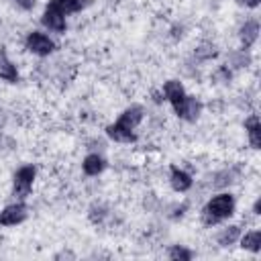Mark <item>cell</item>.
<instances>
[{
  "instance_id": "obj_3",
  "label": "cell",
  "mask_w": 261,
  "mask_h": 261,
  "mask_svg": "<svg viewBox=\"0 0 261 261\" xmlns=\"http://www.w3.org/2000/svg\"><path fill=\"white\" fill-rule=\"evenodd\" d=\"M24 47H27L31 53H35V55L45 57V55L53 53L55 43H53V39H49L45 33H41V31H31V33L27 35V39H24Z\"/></svg>"
},
{
  "instance_id": "obj_14",
  "label": "cell",
  "mask_w": 261,
  "mask_h": 261,
  "mask_svg": "<svg viewBox=\"0 0 261 261\" xmlns=\"http://www.w3.org/2000/svg\"><path fill=\"white\" fill-rule=\"evenodd\" d=\"M106 133H108V137H110V139H114V141H118V143H135V141H137L135 130L124 128V126H120L118 122H114V124L106 126Z\"/></svg>"
},
{
  "instance_id": "obj_7",
  "label": "cell",
  "mask_w": 261,
  "mask_h": 261,
  "mask_svg": "<svg viewBox=\"0 0 261 261\" xmlns=\"http://www.w3.org/2000/svg\"><path fill=\"white\" fill-rule=\"evenodd\" d=\"M163 96H165V98L171 102V106L175 108V106H179V104L184 102L186 90H184L181 82H177V80H167V82L163 84Z\"/></svg>"
},
{
  "instance_id": "obj_15",
  "label": "cell",
  "mask_w": 261,
  "mask_h": 261,
  "mask_svg": "<svg viewBox=\"0 0 261 261\" xmlns=\"http://www.w3.org/2000/svg\"><path fill=\"white\" fill-rule=\"evenodd\" d=\"M259 37V24L257 20H247L243 27H241V41H243V47L249 49L253 47V43L257 41Z\"/></svg>"
},
{
  "instance_id": "obj_22",
  "label": "cell",
  "mask_w": 261,
  "mask_h": 261,
  "mask_svg": "<svg viewBox=\"0 0 261 261\" xmlns=\"http://www.w3.org/2000/svg\"><path fill=\"white\" fill-rule=\"evenodd\" d=\"M230 77H232V71H230L226 65H220V67L212 73V80H214V82H218V84H228V82H230Z\"/></svg>"
},
{
  "instance_id": "obj_5",
  "label": "cell",
  "mask_w": 261,
  "mask_h": 261,
  "mask_svg": "<svg viewBox=\"0 0 261 261\" xmlns=\"http://www.w3.org/2000/svg\"><path fill=\"white\" fill-rule=\"evenodd\" d=\"M173 110H175V114H177L179 118H184V120H188V122H194V120L200 116L202 104H200L194 96H186L184 102H181L179 106H175Z\"/></svg>"
},
{
  "instance_id": "obj_21",
  "label": "cell",
  "mask_w": 261,
  "mask_h": 261,
  "mask_svg": "<svg viewBox=\"0 0 261 261\" xmlns=\"http://www.w3.org/2000/svg\"><path fill=\"white\" fill-rule=\"evenodd\" d=\"M169 259H173V261H190L192 259V251L181 247V245H173L169 249Z\"/></svg>"
},
{
  "instance_id": "obj_6",
  "label": "cell",
  "mask_w": 261,
  "mask_h": 261,
  "mask_svg": "<svg viewBox=\"0 0 261 261\" xmlns=\"http://www.w3.org/2000/svg\"><path fill=\"white\" fill-rule=\"evenodd\" d=\"M88 4H90V0H49L47 8H53L65 16V14H73V12L84 10Z\"/></svg>"
},
{
  "instance_id": "obj_4",
  "label": "cell",
  "mask_w": 261,
  "mask_h": 261,
  "mask_svg": "<svg viewBox=\"0 0 261 261\" xmlns=\"http://www.w3.org/2000/svg\"><path fill=\"white\" fill-rule=\"evenodd\" d=\"M27 218V206L18 200L14 204H8L2 212H0V224L2 226H14L18 222H22Z\"/></svg>"
},
{
  "instance_id": "obj_20",
  "label": "cell",
  "mask_w": 261,
  "mask_h": 261,
  "mask_svg": "<svg viewBox=\"0 0 261 261\" xmlns=\"http://www.w3.org/2000/svg\"><path fill=\"white\" fill-rule=\"evenodd\" d=\"M106 214H108V210H106L104 204H92V206H90V212H88V216H90V220H92L94 224H100V222L106 218Z\"/></svg>"
},
{
  "instance_id": "obj_19",
  "label": "cell",
  "mask_w": 261,
  "mask_h": 261,
  "mask_svg": "<svg viewBox=\"0 0 261 261\" xmlns=\"http://www.w3.org/2000/svg\"><path fill=\"white\" fill-rule=\"evenodd\" d=\"M228 59H230V65H232V67H237V69L247 67V65L251 63V57H249V51H247V49L232 51V53L228 55Z\"/></svg>"
},
{
  "instance_id": "obj_12",
  "label": "cell",
  "mask_w": 261,
  "mask_h": 261,
  "mask_svg": "<svg viewBox=\"0 0 261 261\" xmlns=\"http://www.w3.org/2000/svg\"><path fill=\"white\" fill-rule=\"evenodd\" d=\"M245 128H247V137H249L251 147L253 149H259L261 147V122H259V116L257 114H251L245 120Z\"/></svg>"
},
{
  "instance_id": "obj_13",
  "label": "cell",
  "mask_w": 261,
  "mask_h": 261,
  "mask_svg": "<svg viewBox=\"0 0 261 261\" xmlns=\"http://www.w3.org/2000/svg\"><path fill=\"white\" fill-rule=\"evenodd\" d=\"M104 167H106V161H104V157L98 155V153H90V155H86V159L82 161V169H84L86 175H98V173L104 171Z\"/></svg>"
},
{
  "instance_id": "obj_25",
  "label": "cell",
  "mask_w": 261,
  "mask_h": 261,
  "mask_svg": "<svg viewBox=\"0 0 261 261\" xmlns=\"http://www.w3.org/2000/svg\"><path fill=\"white\" fill-rule=\"evenodd\" d=\"M237 2H239V4H245V6H249V8H255L261 0H237Z\"/></svg>"
},
{
  "instance_id": "obj_18",
  "label": "cell",
  "mask_w": 261,
  "mask_h": 261,
  "mask_svg": "<svg viewBox=\"0 0 261 261\" xmlns=\"http://www.w3.org/2000/svg\"><path fill=\"white\" fill-rule=\"evenodd\" d=\"M194 55H196V59H200V61H208V59H214L216 55H218V51H216V45L214 43H200L198 47H196V51H194Z\"/></svg>"
},
{
  "instance_id": "obj_23",
  "label": "cell",
  "mask_w": 261,
  "mask_h": 261,
  "mask_svg": "<svg viewBox=\"0 0 261 261\" xmlns=\"http://www.w3.org/2000/svg\"><path fill=\"white\" fill-rule=\"evenodd\" d=\"M186 208H188V204H179V206H175L173 208V212L169 214L171 218H181L184 216V212H186Z\"/></svg>"
},
{
  "instance_id": "obj_27",
  "label": "cell",
  "mask_w": 261,
  "mask_h": 261,
  "mask_svg": "<svg viewBox=\"0 0 261 261\" xmlns=\"http://www.w3.org/2000/svg\"><path fill=\"white\" fill-rule=\"evenodd\" d=\"M63 257H73V255H71V253H67V251H65V253H59V255H55V259H63Z\"/></svg>"
},
{
  "instance_id": "obj_1",
  "label": "cell",
  "mask_w": 261,
  "mask_h": 261,
  "mask_svg": "<svg viewBox=\"0 0 261 261\" xmlns=\"http://www.w3.org/2000/svg\"><path fill=\"white\" fill-rule=\"evenodd\" d=\"M232 212H234V196L222 192L208 200V204L202 210V222L206 226H212V224H218L220 220L232 216Z\"/></svg>"
},
{
  "instance_id": "obj_17",
  "label": "cell",
  "mask_w": 261,
  "mask_h": 261,
  "mask_svg": "<svg viewBox=\"0 0 261 261\" xmlns=\"http://www.w3.org/2000/svg\"><path fill=\"white\" fill-rule=\"evenodd\" d=\"M241 247L247 249V251H251V253H259V249H261V232H259V230L247 232V234L241 239Z\"/></svg>"
},
{
  "instance_id": "obj_16",
  "label": "cell",
  "mask_w": 261,
  "mask_h": 261,
  "mask_svg": "<svg viewBox=\"0 0 261 261\" xmlns=\"http://www.w3.org/2000/svg\"><path fill=\"white\" fill-rule=\"evenodd\" d=\"M239 237H241V228L237 224H230V226H226L218 232V245L220 247H230Z\"/></svg>"
},
{
  "instance_id": "obj_26",
  "label": "cell",
  "mask_w": 261,
  "mask_h": 261,
  "mask_svg": "<svg viewBox=\"0 0 261 261\" xmlns=\"http://www.w3.org/2000/svg\"><path fill=\"white\" fill-rule=\"evenodd\" d=\"M253 214H261V200H257L253 204Z\"/></svg>"
},
{
  "instance_id": "obj_9",
  "label": "cell",
  "mask_w": 261,
  "mask_h": 261,
  "mask_svg": "<svg viewBox=\"0 0 261 261\" xmlns=\"http://www.w3.org/2000/svg\"><path fill=\"white\" fill-rule=\"evenodd\" d=\"M41 22H43V27H47L53 33H63L65 31V16L57 10H53V8H45V12L41 16Z\"/></svg>"
},
{
  "instance_id": "obj_11",
  "label": "cell",
  "mask_w": 261,
  "mask_h": 261,
  "mask_svg": "<svg viewBox=\"0 0 261 261\" xmlns=\"http://www.w3.org/2000/svg\"><path fill=\"white\" fill-rule=\"evenodd\" d=\"M0 77L8 84H16L18 82V71H16V65L8 59L4 47H0Z\"/></svg>"
},
{
  "instance_id": "obj_24",
  "label": "cell",
  "mask_w": 261,
  "mask_h": 261,
  "mask_svg": "<svg viewBox=\"0 0 261 261\" xmlns=\"http://www.w3.org/2000/svg\"><path fill=\"white\" fill-rule=\"evenodd\" d=\"M16 6H20L22 10H31L35 6V0H12Z\"/></svg>"
},
{
  "instance_id": "obj_28",
  "label": "cell",
  "mask_w": 261,
  "mask_h": 261,
  "mask_svg": "<svg viewBox=\"0 0 261 261\" xmlns=\"http://www.w3.org/2000/svg\"><path fill=\"white\" fill-rule=\"evenodd\" d=\"M2 124H4V112L0 110V128H2Z\"/></svg>"
},
{
  "instance_id": "obj_2",
  "label": "cell",
  "mask_w": 261,
  "mask_h": 261,
  "mask_svg": "<svg viewBox=\"0 0 261 261\" xmlns=\"http://www.w3.org/2000/svg\"><path fill=\"white\" fill-rule=\"evenodd\" d=\"M35 175H37L35 165H22V167H18V169L14 171V188H12V196H14L16 200L22 202V200L31 194Z\"/></svg>"
},
{
  "instance_id": "obj_10",
  "label": "cell",
  "mask_w": 261,
  "mask_h": 261,
  "mask_svg": "<svg viewBox=\"0 0 261 261\" xmlns=\"http://www.w3.org/2000/svg\"><path fill=\"white\" fill-rule=\"evenodd\" d=\"M169 184H171V188L175 192H188L192 188L194 179H192V175L188 171H184V169H179V167L173 165L171 167V175H169Z\"/></svg>"
},
{
  "instance_id": "obj_8",
  "label": "cell",
  "mask_w": 261,
  "mask_h": 261,
  "mask_svg": "<svg viewBox=\"0 0 261 261\" xmlns=\"http://www.w3.org/2000/svg\"><path fill=\"white\" fill-rule=\"evenodd\" d=\"M143 114H145V110L139 106V104H133V106H128L120 116H118V124L120 126H124V128H130V130H135V126L143 120Z\"/></svg>"
}]
</instances>
